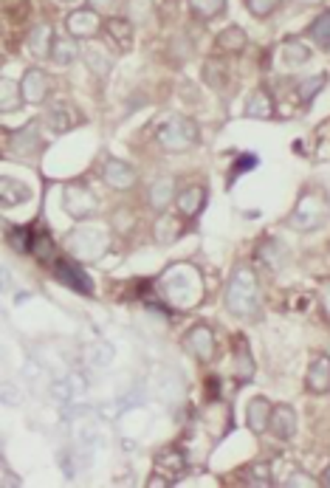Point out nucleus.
Instances as JSON below:
<instances>
[{
    "instance_id": "45",
    "label": "nucleus",
    "mask_w": 330,
    "mask_h": 488,
    "mask_svg": "<svg viewBox=\"0 0 330 488\" xmlns=\"http://www.w3.org/2000/svg\"><path fill=\"white\" fill-rule=\"evenodd\" d=\"M59 4H68V0H59Z\"/></svg>"
},
{
    "instance_id": "20",
    "label": "nucleus",
    "mask_w": 330,
    "mask_h": 488,
    "mask_svg": "<svg viewBox=\"0 0 330 488\" xmlns=\"http://www.w3.org/2000/svg\"><path fill=\"white\" fill-rule=\"evenodd\" d=\"M175 195H178L175 181L173 178H158L147 190V203H150V209L156 215H161V212H170L175 207Z\"/></svg>"
},
{
    "instance_id": "35",
    "label": "nucleus",
    "mask_w": 330,
    "mask_h": 488,
    "mask_svg": "<svg viewBox=\"0 0 330 488\" xmlns=\"http://www.w3.org/2000/svg\"><path fill=\"white\" fill-rule=\"evenodd\" d=\"M79 59V46H76V37H59L57 40V46H54V51H51V63H57V66H71V63H76Z\"/></svg>"
},
{
    "instance_id": "13",
    "label": "nucleus",
    "mask_w": 330,
    "mask_h": 488,
    "mask_svg": "<svg viewBox=\"0 0 330 488\" xmlns=\"http://www.w3.org/2000/svg\"><path fill=\"white\" fill-rule=\"evenodd\" d=\"M9 150L20 158H37L40 153L46 150V141L43 136L37 133V121H29V125L23 130L12 133L9 138Z\"/></svg>"
},
{
    "instance_id": "22",
    "label": "nucleus",
    "mask_w": 330,
    "mask_h": 488,
    "mask_svg": "<svg viewBox=\"0 0 330 488\" xmlns=\"http://www.w3.org/2000/svg\"><path fill=\"white\" fill-rule=\"evenodd\" d=\"M245 46H249V34H245L243 26H226L215 37V51L223 57H235V54L245 51Z\"/></svg>"
},
{
    "instance_id": "9",
    "label": "nucleus",
    "mask_w": 330,
    "mask_h": 488,
    "mask_svg": "<svg viewBox=\"0 0 330 488\" xmlns=\"http://www.w3.org/2000/svg\"><path fill=\"white\" fill-rule=\"evenodd\" d=\"M99 178L116 192H130L138 184V170L133 164H128L125 158H105V164L99 170Z\"/></svg>"
},
{
    "instance_id": "17",
    "label": "nucleus",
    "mask_w": 330,
    "mask_h": 488,
    "mask_svg": "<svg viewBox=\"0 0 330 488\" xmlns=\"http://www.w3.org/2000/svg\"><path fill=\"white\" fill-rule=\"evenodd\" d=\"M254 370H257V364H254V353L249 348V342H245L243 336H237L235 344H232V373H235V381L237 384L252 381Z\"/></svg>"
},
{
    "instance_id": "36",
    "label": "nucleus",
    "mask_w": 330,
    "mask_h": 488,
    "mask_svg": "<svg viewBox=\"0 0 330 488\" xmlns=\"http://www.w3.org/2000/svg\"><path fill=\"white\" fill-rule=\"evenodd\" d=\"M325 83H327V74H314V76L302 79V83L297 85V99H299V105H302V108L311 105V102L322 93Z\"/></svg>"
},
{
    "instance_id": "18",
    "label": "nucleus",
    "mask_w": 330,
    "mask_h": 488,
    "mask_svg": "<svg viewBox=\"0 0 330 488\" xmlns=\"http://www.w3.org/2000/svg\"><path fill=\"white\" fill-rule=\"evenodd\" d=\"M26 46L31 51L34 59H51V51L57 46V37H54V26L51 23H34L29 37H26Z\"/></svg>"
},
{
    "instance_id": "43",
    "label": "nucleus",
    "mask_w": 330,
    "mask_h": 488,
    "mask_svg": "<svg viewBox=\"0 0 330 488\" xmlns=\"http://www.w3.org/2000/svg\"><path fill=\"white\" fill-rule=\"evenodd\" d=\"M119 0H88V6H94L96 12H111Z\"/></svg>"
},
{
    "instance_id": "33",
    "label": "nucleus",
    "mask_w": 330,
    "mask_h": 488,
    "mask_svg": "<svg viewBox=\"0 0 330 488\" xmlns=\"http://www.w3.org/2000/svg\"><path fill=\"white\" fill-rule=\"evenodd\" d=\"M190 4V12L195 20H201V23H210V20H218L226 6H229V0H187Z\"/></svg>"
},
{
    "instance_id": "21",
    "label": "nucleus",
    "mask_w": 330,
    "mask_h": 488,
    "mask_svg": "<svg viewBox=\"0 0 330 488\" xmlns=\"http://www.w3.org/2000/svg\"><path fill=\"white\" fill-rule=\"evenodd\" d=\"M183 235V217L178 212H161L153 223V237L161 246H173V243Z\"/></svg>"
},
{
    "instance_id": "11",
    "label": "nucleus",
    "mask_w": 330,
    "mask_h": 488,
    "mask_svg": "<svg viewBox=\"0 0 330 488\" xmlns=\"http://www.w3.org/2000/svg\"><path fill=\"white\" fill-rule=\"evenodd\" d=\"M305 390L311 395H327L330 393V356L314 353L305 370Z\"/></svg>"
},
{
    "instance_id": "40",
    "label": "nucleus",
    "mask_w": 330,
    "mask_h": 488,
    "mask_svg": "<svg viewBox=\"0 0 330 488\" xmlns=\"http://www.w3.org/2000/svg\"><path fill=\"white\" fill-rule=\"evenodd\" d=\"M282 485L285 488H317L322 483L317 477H311V475H305V472H291V477H285Z\"/></svg>"
},
{
    "instance_id": "2",
    "label": "nucleus",
    "mask_w": 330,
    "mask_h": 488,
    "mask_svg": "<svg viewBox=\"0 0 330 488\" xmlns=\"http://www.w3.org/2000/svg\"><path fill=\"white\" fill-rule=\"evenodd\" d=\"M158 288L164 299L173 302L178 311H190L203 299V274L190 262H178L161 274Z\"/></svg>"
},
{
    "instance_id": "25",
    "label": "nucleus",
    "mask_w": 330,
    "mask_h": 488,
    "mask_svg": "<svg viewBox=\"0 0 330 488\" xmlns=\"http://www.w3.org/2000/svg\"><path fill=\"white\" fill-rule=\"evenodd\" d=\"M243 116L245 119H272L274 116V99L265 88H257L249 93V99L243 102Z\"/></svg>"
},
{
    "instance_id": "42",
    "label": "nucleus",
    "mask_w": 330,
    "mask_h": 488,
    "mask_svg": "<svg viewBox=\"0 0 330 488\" xmlns=\"http://www.w3.org/2000/svg\"><path fill=\"white\" fill-rule=\"evenodd\" d=\"M325 0H291V9L294 12H305V9H314V6H322Z\"/></svg>"
},
{
    "instance_id": "37",
    "label": "nucleus",
    "mask_w": 330,
    "mask_h": 488,
    "mask_svg": "<svg viewBox=\"0 0 330 488\" xmlns=\"http://www.w3.org/2000/svg\"><path fill=\"white\" fill-rule=\"evenodd\" d=\"M203 79H206V85H212L215 91H220L226 85V63H223V59H218V57L206 59Z\"/></svg>"
},
{
    "instance_id": "29",
    "label": "nucleus",
    "mask_w": 330,
    "mask_h": 488,
    "mask_svg": "<svg viewBox=\"0 0 330 488\" xmlns=\"http://www.w3.org/2000/svg\"><path fill=\"white\" fill-rule=\"evenodd\" d=\"M82 356H85V361L91 364V368L105 370V368H111V364H113L116 350H113V344H111V342L96 339V342H88V344H85V350H82Z\"/></svg>"
},
{
    "instance_id": "4",
    "label": "nucleus",
    "mask_w": 330,
    "mask_h": 488,
    "mask_svg": "<svg viewBox=\"0 0 330 488\" xmlns=\"http://www.w3.org/2000/svg\"><path fill=\"white\" fill-rule=\"evenodd\" d=\"M156 141H158V147L167 153H187L201 145V128L190 116H173L158 128Z\"/></svg>"
},
{
    "instance_id": "6",
    "label": "nucleus",
    "mask_w": 330,
    "mask_h": 488,
    "mask_svg": "<svg viewBox=\"0 0 330 488\" xmlns=\"http://www.w3.org/2000/svg\"><path fill=\"white\" fill-rule=\"evenodd\" d=\"M99 195L88 187L82 184V181H71V184L63 187V212L76 220V223H85V220H94L99 215Z\"/></svg>"
},
{
    "instance_id": "34",
    "label": "nucleus",
    "mask_w": 330,
    "mask_h": 488,
    "mask_svg": "<svg viewBox=\"0 0 330 488\" xmlns=\"http://www.w3.org/2000/svg\"><path fill=\"white\" fill-rule=\"evenodd\" d=\"M311 46H305L299 37H288L282 43V59L285 66H305L308 59H311Z\"/></svg>"
},
{
    "instance_id": "26",
    "label": "nucleus",
    "mask_w": 330,
    "mask_h": 488,
    "mask_svg": "<svg viewBox=\"0 0 330 488\" xmlns=\"http://www.w3.org/2000/svg\"><path fill=\"white\" fill-rule=\"evenodd\" d=\"M257 260L263 266H268V271H280L288 260V252H285V243L277 240V237H265L260 246H257Z\"/></svg>"
},
{
    "instance_id": "44",
    "label": "nucleus",
    "mask_w": 330,
    "mask_h": 488,
    "mask_svg": "<svg viewBox=\"0 0 330 488\" xmlns=\"http://www.w3.org/2000/svg\"><path fill=\"white\" fill-rule=\"evenodd\" d=\"M319 483L325 485V488H330V463L325 466V472H322V477H319Z\"/></svg>"
},
{
    "instance_id": "28",
    "label": "nucleus",
    "mask_w": 330,
    "mask_h": 488,
    "mask_svg": "<svg viewBox=\"0 0 330 488\" xmlns=\"http://www.w3.org/2000/svg\"><path fill=\"white\" fill-rule=\"evenodd\" d=\"M82 59H85V66L96 74V76H108L111 68H113V54L111 49H105L102 43H91L82 51Z\"/></svg>"
},
{
    "instance_id": "14",
    "label": "nucleus",
    "mask_w": 330,
    "mask_h": 488,
    "mask_svg": "<svg viewBox=\"0 0 330 488\" xmlns=\"http://www.w3.org/2000/svg\"><path fill=\"white\" fill-rule=\"evenodd\" d=\"M153 390L161 401L175 404L183 398V376L173 368H158L153 373Z\"/></svg>"
},
{
    "instance_id": "16",
    "label": "nucleus",
    "mask_w": 330,
    "mask_h": 488,
    "mask_svg": "<svg viewBox=\"0 0 330 488\" xmlns=\"http://www.w3.org/2000/svg\"><path fill=\"white\" fill-rule=\"evenodd\" d=\"M272 410L274 404L268 401L265 395H254L245 401V426H249L252 435H265L268 432V421H272Z\"/></svg>"
},
{
    "instance_id": "24",
    "label": "nucleus",
    "mask_w": 330,
    "mask_h": 488,
    "mask_svg": "<svg viewBox=\"0 0 330 488\" xmlns=\"http://www.w3.org/2000/svg\"><path fill=\"white\" fill-rule=\"evenodd\" d=\"M23 105H26V96H23V88H20L17 79L0 76V113L4 116L17 113Z\"/></svg>"
},
{
    "instance_id": "23",
    "label": "nucleus",
    "mask_w": 330,
    "mask_h": 488,
    "mask_svg": "<svg viewBox=\"0 0 330 488\" xmlns=\"http://www.w3.org/2000/svg\"><path fill=\"white\" fill-rule=\"evenodd\" d=\"M29 200H31V190L23 184V181H17L12 175L0 178V203H4V209L23 207V203H29Z\"/></svg>"
},
{
    "instance_id": "10",
    "label": "nucleus",
    "mask_w": 330,
    "mask_h": 488,
    "mask_svg": "<svg viewBox=\"0 0 330 488\" xmlns=\"http://www.w3.org/2000/svg\"><path fill=\"white\" fill-rule=\"evenodd\" d=\"M20 88H23L26 105H43V102H49V96L54 91V79L43 68H29L23 74V79H20Z\"/></svg>"
},
{
    "instance_id": "5",
    "label": "nucleus",
    "mask_w": 330,
    "mask_h": 488,
    "mask_svg": "<svg viewBox=\"0 0 330 488\" xmlns=\"http://www.w3.org/2000/svg\"><path fill=\"white\" fill-rule=\"evenodd\" d=\"M66 249L76 257V260H85V262H96L102 254L111 249V232L108 226H76L68 237H66Z\"/></svg>"
},
{
    "instance_id": "41",
    "label": "nucleus",
    "mask_w": 330,
    "mask_h": 488,
    "mask_svg": "<svg viewBox=\"0 0 330 488\" xmlns=\"http://www.w3.org/2000/svg\"><path fill=\"white\" fill-rule=\"evenodd\" d=\"M14 472L9 469V463H4V477H0V485H4V488H9V485H23V480H20V477H12Z\"/></svg>"
},
{
    "instance_id": "3",
    "label": "nucleus",
    "mask_w": 330,
    "mask_h": 488,
    "mask_svg": "<svg viewBox=\"0 0 330 488\" xmlns=\"http://www.w3.org/2000/svg\"><path fill=\"white\" fill-rule=\"evenodd\" d=\"M327 220H330V195L325 187L319 184H311V187H305L294 203V209L288 212L285 217V226L291 229V232H319L327 226Z\"/></svg>"
},
{
    "instance_id": "39",
    "label": "nucleus",
    "mask_w": 330,
    "mask_h": 488,
    "mask_svg": "<svg viewBox=\"0 0 330 488\" xmlns=\"http://www.w3.org/2000/svg\"><path fill=\"white\" fill-rule=\"evenodd\" d=\"M317 299H319V311L330 322V277H322L317 282Z\"/></svg>"
},
{
    "instance_id": "32",
    "label": "nucleus",
    "mask_w": 330,
    "mask_h": 488,
    "mask_svg": "<svg viewBox=\"0 0 330 488\" xmlns=\"http://www.w3.org/2000/svg\"><path fill=\"white\" fill-rule=\"evenodd\" d=\"M305 34L314 40V46L319 49V51H330V9H325V12H319L317 17H314V23L305 29Z\"/></svg>"
},
{
    "instance_id": "38",
    "label": "nucleus",
    "mask_w": 330,
    "mask_h": 488,
    "mask_svg": "<svg viewBox=\"0 0 330 488\" xmlns=\"http://www.w3.org/2000/svg\"><path fill=\"white\" fill-rule=\"evenodd\" d=\"M282 4H285V0H243V6L249 9V14L257 17V20L272 17Z\"/></svg>"
},
{
    "instance_id": "12",
    "label": "nucleus",
    "mask_w": 330,
    "mask_h": 488,
    "mask_svg": "<svg viewBox=\"0 0 330 488\" xmlns=\"http://www.w3.org/2000/svg\"><path fill=\"white\" fill-rule=\"evenodd\" d=\"M206 200H210V190H206L203 184H190V187L178 190L173 209H175L183 220H195V217L206 209Z\"/></svg>"
},
{
    "instance_id": "27",
    "label": "nucleus",
    "mask_w": 330,
    "mask_h": 488,
    "mask_svg": "<svg viewBox=\"0 0 330 488\" xmlns=\"http://www.w3.org/2000/svg\"><path fill=\"white\" fill-rule=\"evenodd\" d=\"M156 472L164 475L170 483H175L183 472H187V457L175 449H164L156 455Z\"/></svg>"
},
{
    "instance_id": "8",
    "label": "nucleus",
    "mask_w": 330,
    "mask_h": 488,
    "mask_svg": "<svg viewBox=\"0 0 330 488\" xmlns=\"http://www.w3.org/2000/svg\"><path fill=\"white\" fill-rule=\"evenodd\" d=\"M66 31L76 40H96L105 31V20H102V12H96L94 6H79L66 17Z\"/></svg>"
},
{
    "instance_id": "30",
    "label": "nucleus",
    "mask_w": 330,
    "mask_h": 488,
    "mask_svg": "<svg viewBox=\"0 0 330 488\" xmlns=\"http://www.w3.org/2000/svg\"><path fill=\"white\" fill-rule=\"evenodd\" d=\"M54 271H57V279L59 282H66L68 288H74V291H82V294H91L94 291V282L82 274L76 266H71V262H63L59 260L57 266H54Z\"/></svg>"
},
{
    "instance_id": "7",
    "label": "nucleus",
    "mask_w": 330,
    "mask_h": 488,
    "mask_svg": "<svg viewBox=\"0 0 330 488\" xmlns=\"http://www.w3.org/2000/svg\"><path fill=\"white\" fill-rule=\"evenodd\" d=\"M181 344L198 364H212L218 359V336L212 331V324L206 322H195L192 328L183 333Z\"/></svg>"
},
{
    "instance_id": "31",
    "label": "nucleus",
    "mask_w": 330,
    "mask_h": 488,
    "mask_svg": "<svg viewBox=\"0 0 330 488\" xmlns=\"http://www.w3.org/2000/svg\"><path fill=\"white\" fill-rule=\"evenodd\" d=\"M71 113H74V108H68L66 102H57V105H51V108L46 111V125H49L54 133H66V130H71L74 125H79V119L71 116Z\"/></svg>"
},
{
    "instance_id": "1",
    "label": "nucleus",
    "mask_w": 330,
    "mask_h": 488,
    "mask_svg": "<svg viewBox=\"0 0 330 488\" xmlns=\"http://www.w3.org/2000/svg\"><path fill=\"white\" fill-rule=\"evenodd\" d=\"M223 305L235 319L240 322H257L263 316V297L260 282L252 266H235V271L226 279L223 288Z\"/></svg>"
},
{
    "instance_id": "15",
    "label": "nucleus",
    "mask_w": 330,
    "mask_h": 488,
    "mask_svg": "<svg viewBox=\"0 0 330 488\" xmlns=\"http://www.w3.org/2000/svg\"><path fill=\"white\" fill-rule=\"evenodd\" d=\"M297 426H299V418H297L294 406L291 404H274L272 421H268V432H272L277 440H291L297 435Z\"/></svg>"
},
{
    "instance_id": "19",
    "label": "nucleus",
    "mask_w": 330,
    "mask_h": 488,
    "mask_svg": "<svg viewBox=\"0 0 330 488\" xmlns=\"http://www.w3.org/2000/svg\"><path fill=\"white\" fill-rule=\"evenodd\" d=\"M105 34L111 40V46H116L119 51H130L136 46V26L130 17H108Z\"/></svg>"
}]
</instances>
